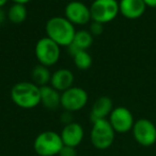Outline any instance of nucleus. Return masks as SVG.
I'll return each mask as SVG.
<instances>
[{"label": "nucleus", "mask_w": 156, "mask_h": 156, "mask_svg": "<svg viewBox=\"0 0 156 156\" xmlns=\"http://www.w3.org/2000/svg\"><path fill=\"white\" fill-rule=\"evenodd\" d=\"M88 100L89 96L87 91L81 87L72 86L71 88L61 94V106L70 113L83 108L88 103Z\"/></svg>", "instance_id": "obj_7"}, {"label": "nucleus", "mask_w": 156, "mask_h": 156, "mask_svg": "<svg viewBox=\"0 0 156 156\" xmlns=\"http://www.w3.org/2000/svg\"><path fill=\"white\" fill-rule=\"evenodd\" d=\"M65 18L73 25L82 26L91 20L90 8L80 1H71L64 10Z\"/></svg>", "instance_id": "obj_10"}, {"label": "nucleus", "mask_w": 156, "mask_h": 156, "mask_svg": "<svg viewBox=\"0 0 156 156\" xmlns=\"http://www.w3.org/2000/svg\"><path fill=\"white\" fill-rule=\"evenodd\" d=\"M74 64L80 70H87L92 65V58L87 51H79L73 56Z\"/></svg>", "instance_id": "obj_19"}, {"label": "nucleus", "mask_w": 156, "mask_h": 156, "mask_svg": "<svg viewBox=\"0 0 156 156\" xmlns=\"http://www.w3.org/2000/svg\"><path fill=\"white\" fill-rule=\"evenodd\" d=\"M146 6H151V8H156V0H143Z\"/></svg>", "instance_id": "obj_22"}, {"label": "nucleus", "mask_w": 156, "mask_h": 156, "mask_svg": "<svg viewBox=\"0 0 156 156\" xmlns=\"http://www.w3.org/2000/svg\"><path fill=\"white\" fill-rule=\"evenodd\" d=\"M146 8V5L143 0H121L119 2L120 13L128 19H137L141 17Z\"/></svg>", "instance_id": "obj_13"}, {"label": "nucleus", "mask_w": 156, "mask_h": 156, "mask_svg": "<svg viewBox=\"0 0 156 156\" xmlns=\"http://www.w3.org/2000/svg\"><path fill=\"white\" fill-rule=\"evenodd\" d=\"M11 99L21 108H34L41 104L40 87L31 82L16 83L11 89Z\"/></svg>", "instance_id": "obj_2"}, {"label": "nucleus", "mask_w": 156, "mask_h": 156, "mask_svg": "<svg viewBox=\"0 0 156 156\" xmlns=\"http://www.w3.org/2000/svg\"><path fill=\"white\" fill-rule=\"evenodd\" d=\"M115 129L109 120L102 119L92 123L90 139L94 148L97 150H106L112 146L115 141Z\"/></svg>", "instance_id": "obj_4"}, {"label": "nucleus", "mask_w": 156, "mask_h": 156, "mask_svg": "<svg viewBox=\"0 0 156 156\" xmlns=\"http://www.w3.org/2000/svg\"><path fill=\"white\" fill-rule=\"evenodd\" d=\"M60 136L64 146L76 148L81 144L83 139V129L77 122H72V123L65 124Z\"/></svg>", "instance_id": "obj_11"}, {"label": "nucleus", "mask_w": 156, "mask_h": 156, "mask_svg": "<svg viewBox=\"0 0 156 156\" xmlns=\"http://www.w3.org/2000/svg\"><path fill=\"white\" fill-rule=\"evenodd\" d=\"M14 1V3H18V4H24L25 5L26 3H28V2L30 1V0H13Z\"/></svg>", "instance_id": "obj_23"}, {"label": "nucleus", "mask_w": 156, "mask_h": 156, "mask_svg": "<svg viewBox=\"0 0 156 156\" xmlns=\"http://www.w3.org/2000/svg\"><path fill=\"white\" fill-rule=\"evenodd\" d=\"M119 12L120 10L117 0H94L90 6L92 21L102 25L113 20Z\"/></svg>", "instance_id": "obj_5"}, {"label": "nucleus", "mask_w": 156, "mask_h": 156, "mask_svg": "<svg viewBox=\"0 0 156 156\" xmlns=\"http://www.w3.org/2000/svg\"><path fill=\"white\" fill-rule=\"evenodd\" d=\"M74 83V74L69 69H59L51 74L50 84L60 93L71 88Z\"/></svg>", "instance_id": "obj_14"}, {"label": "nucleus", "mask_w": 156, "mask_h": 156, "mask_svg": "<svg viewBox=\"0 0 156 156\" xmlns=\"http://www.w3.org/2000/svg\"><path fill=\"white\" fill-rule=\"evenodd\" d=\"M36 56L45 67L54 66L60 58V46L47 36L39 39L36 45Z\"/></svg>", "instance_id": "obj_6"}, {"label": "nucleus", "mask_w": 156, "mask_h": 156, "mask_svg": "<svg viewBox=\"0 0 156 156\" xmlns=\"http://www.w3.org/2000/svg\"><path fill=\"white\" fill-rule=\"evenodd\" d=\"M104 31V26L100 23H96V21H92L91 25H90L89 32L91 33L93 36H98L101 35Z\"/></svg>", "instance_id": "obj_20"}, {"label": "nucleus", "mask_w": 156, "mask_h": 156, "mask_svg": "<svg viewBox=\"0 0 156 156\" xmlns=\"http://www.w3.org/2000/svg\"><path fill=\"white\" fill-rule=\"evenodd\" d=\"M112 106V100L109 97H100L94 102L93 106L91 108V113H90V120H91L92 123L97 121V120L106 119L108 116H110L111 112L113 111Z\"/></svg>", "instance_id": "obj_12"}, {"label": "nucleus", "mask_w": 156, "mask_h": 156, "mask_svg": "<svg viewBox=\"0 0 156 156\" xmlns=\"http://www.w3.org/2000/svg\"><path fill=\"white\" fill-rule=\"evenodd\" d=\"M72 44L77 48L79 51H86L93 44V35L89 31L80 30V31L76 32Z\"/></svg>", "instance_id": "obj_17"}, {"label": "nucleus", "mask_w": 156, "mask_h": 156, "mask_svg": "<svg viewBox=\"0 0 156 156\" xmlns=\"http://www.w3.org/2000/svg\"><path fill=\"white\" fill-rule=\"evenodd\" d=\"M41 103L48 109H57L61 105V94L52 86L45 85L40 87Z\"/></svg>", "instance_id": "obj_15"}, {"label": "nucleus", "mask_w": 156, "mask_h": 156, "mask_svg": "<svg viewBox=\"0 0 156 156\" xmlns=\"http://www.w3.org/2000/svg\"><path fill=\"white\" fill-rule=\"evenodd\" d=\"M3 19H4V13H3V11L0 9V25L3 23Z\"/></svg>", "instance_id": "obj_24"}, {"label": "nucleus", "mask_w": 156, "mask_h": 156, "mask_svg": "<svg viewBox=\"0 0 156 156\" xmlns=\"http://www.w3.org/2000/svg\"><path fill=\"white\" fill-rule=\"evenodd\" d=\"M32 80H33V83L36 85H38L39 87L45 86L48 83L50 82V79H51V73H50L48 67H45L43 65H38L33 68L32 70Z\"/></svg>", "instance_id": "obj_16"}, {"label": "nucleus", "mask_w": 156, "mask_h": 156, "mask_svg": "<svg viewBox=\"0 0 156 156\" xmlns=\"http://www.w3.org/2000/svg\"><path fill=\"white\" fill-rule=\"evenodd\" d=\"M109 122L116 133L120 134L129 132L131 129H133V126L135 124L131 112L123 106L113 108V111L109 116Z\"/></svg>", "instance_id": "obj_9"}, {"label": "nucleus", "mask_w": 156, "mask_h": 156, "mask_svg": "<svg viewBox=\"0 0 156 156\" xmlns=\"http://www.w3.org/2000/svg\"><path fill=\"white\" fill-rule=\"evenodd\" d=\"M135 140L142 147H151L156 142V126L149 119H139L133 126Z\"/></svg>", "instance_id": "obj_8"}, {"label": "nucleus", "mask_w": 156, "mask_h": 156, "mask_svg": "<svg viewBox=\"0 0 156 156\" xmlns=\"http://www.w3.org/2000/svg\"><path fill=\"white\" fill-rule=\"evenodd\" d=\"M6 2H8V0H0V9H1V6H3Z\"/></svg>", "instance_id": "obj_25"}, {"label": "nucleus", "mask_w": 156, "mask_h": 156, "mask_svg": "<svg viewBox=\"0 0 156 156\" xmlns=\"http://www.w3.org/2000/svg\"><path fill=\"white\" fill-rule=\"evenodd\" d=\"M45 31L47 37L54 41L57 45L69 47L73 43L76 34L75 27L65 17H51L46 23Z\"/></svg>", "instance_id": "obj_1"}, {"label": "nucleus", "mask_w": 156, "mask_h": 156, "mask_svg": "<svg viewBox=\"0 0 156 156\" xmlns=\"http://www.w3.org/2000/svg\"><path fill=\"white\" fill-rule=\"evenodd\" d=\"M59 156H77V150L73 147L63 146L61 151L59 152Z\"/></svg>", "instance_id": "obj_21"}, {"label": "nucleus", "mask_w": 156, "mask_h": 156, "mask_svg": "<svg viewBox=\"0 0 156 156\" xmlns=\"http://www.w3.org/2000/svg\"><path fill=\"white\" fill-rule=\"evenodd\" d=\"M63 146L61 136L54 131L42 132L36 136L33 142L34 151L40 156L58 155Z\"/></svg>", "instance_id": "obj_3"}, {"label": "nucleus", "mask_w": 156, "mask_h": 156, "mask_svg": "<svg viewBox=\"0 0 156 156\" xmlns=\"http://www.w3.org/2000/svg\"><path fill=\"white\" fill-rule=\"evenodd\" d=\"M8 17L11 23L19 25V23H24L27 18V9L24 4L14 3L9 9Z\"/></svg>", "instance_id": "obj_18"}]
</instances>
